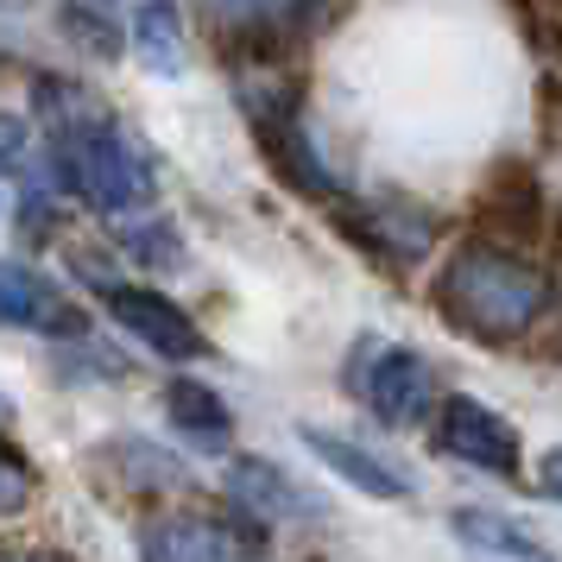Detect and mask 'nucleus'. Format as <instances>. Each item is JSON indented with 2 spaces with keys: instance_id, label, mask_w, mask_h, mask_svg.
I'll list each match as a JSON object with an SVG mask.
<instances>
[{
  "instance_id": "dca6fc26",
  "label": "nucleus",
  "mask_w": 562,
  "mask_h": 562,
  "mask_svg": "<svg viewBox=\"0 0 562 562\" xmlns=\"http://www.w3.org/2000/svg\"><path fill=\"white\" fill-rule=\"evenodd\" d=\"M32 108H38V133L45 139H70L108 121V102L77 77H32Z\"/></svg>"
},
{
  "instance_id": "5701e85b",
  "label": "nucleus",
  "mask_w": 562,
  "mask_h": 562,
  "mask_svg": "<svg viewBox=\"0 0 562 562\" xmlns=\"http://www.w3.org/2000/svg\"><path fill=\"white\" fill-rule=\"evenodd\" d=\"M537 493L562 499V442L557 449H543V461H537Z\"/></svg>"
},
{
  "instance_id": "1a4fd4ad",
  "label": "nucleus",
  "mask_w": 562,
  "mask_h": 562,
  "mask_svg": "<svg viewBox=\"0 0 562 562\" xmlns=\"http://www.w3.org/2000/svg\"><path fill=\"white\" fill-rule=\"evenodd\" d=\"M222 499L240 506L247 518H259L266 531L272 525H323L329 518V499L304 486L291 468H279L272 456H234L222 468Z\"/></svg>"
},
{
  "instance_id": "a211bd4d",
  "label": "nucleus",
  "mask_w": 562,
  "mask_h": 562,
  "mask_svg": "<svg viewBox=\"0 0 562 562\" xmlns=\"http://www.w3.org/2000/svg\"><path fill=\"white\" fill-rule=\"evenodd\" d=\"M108 228H114V240H121L139 266H153V272H183V234H178V222L158 215L153 203L108 215Z\"/></svg>"
},
{
  "instance_id": "f8f14e48",
  "label": "nucleus",
  "mask_w": 562,
  "mask_h": 562,
  "mask_svg": "<svg viewBox=\"0 0 562 562\" xmlns=\"http://www.w3.org/2000/svg\"><path fill=\"white\" fill-rule=\"evenodd\" d=\"M95 474H102L114 493H127V499H171V493L190 486L178 456H165L146 436H114V442H102V449H95Z\"/></svg>"
},
{
  "instance_id": "7ed1b4c3",
  "label": "nucleus",
  "mask_w": 562,
  "mask_h": 562,
  "mask_svg": "<svg viewBox=\"0 0 562 562\" xmlns=\"http://www.w3.org/2000/svg\"><path fill=\"white\" fill-rule=\"evenodd\" d=\"M240 114H247V133H254L259 158L272 165L279 183H291L310 203H335V196H341V178H335L329 165H323V153H316L291 82H247V89H240Z\"/></svg>"
},
{
  "instance_id": "412c9836",
  "label": "nucleus",
  "mask_w": 562,
  "mask_h": 562,
  "mask_svg": "<svg viewBox=\"0 0 562 562\" xmlns=\"http://www.w3.org/2000/svg\"><path fill=\"white\" fill-rule=\"evenodd\" d=\"M45 158H52V153H45ZM45 158H38V146H32V127H26V114H0V171H13V178H26V171H38Z\"/></svg>"
},
{
  "instance_id": "6ab92c4d",
  "label": "nucleus",
  "mask_w": 562,
  "mask_h": 562,
  "mask_svg": "<svg viewBox=\"0 0 562 562\" xmlns=\"http://www.w3.org/2000/svg\"><path fill=\"white\" fill-rule=\"evenodd\" d=\"M57 32L82 57H95V64H114V57L127 52V26L108 13L102 0H57Z\"/></svg>"
},
{
  "instance_id": "39448f33",
  "label": "nucleus",
  "mask_w": 562,
  "mask_h": 562,
  "mask_svg": "<svg viewBox=\"0 0 562 562\" xmlns=\"http://www.w3.org/2000/svg\"><path fill=\"white\" fill-rule=\"evenodd\" d=\"M335 234H348L360 254L373 259L380 272H405V266H424L436 254V240H442V222H436L424 203H411V196H373V203H348V196H335Z\"/></svg>"
},
{
  "instance_id": "20e7f679",
  "label": "nucleus",
  "mask_w": 562,
  "mask_h": 562,
  "mask_svg": "<svg viewBox=\"0 0 562 562\" xmlns=\"http://www.w3.org/2000/svg\"><path fill=\"white\" fill-rule=\"evenodd\" d=\"M341 380L355 385V398L373 411L380 424H392V430H417V424H430L436 405H442V385H436L430 355H417L405 341H373V335H360L355 360H348Z\"/></svg>"
},
{
  "instance_id": "9b49d317",
  "label": "nucleus",
  "mask_w": 562,
  "mask_h": 562,
  "mask_svg": "<svg viewBox=\"0 0 562 562\" xmlns=\"http://www.w3.org/2000/svg\"><path fill=\"white\" fill-rule=\"evenodd\" d=\"M0 329H26V335H45V341H77V335H89V316L38 266L0 259Z\"/></svg>"
},
{
  "instance_id": "aec40b11",
  "label": "nucleus",
  "mask_w": 562,
  "mask_h": 562,
  "mask_svg": "<svg viewBox=\"0 0 562 562\" xmlns=\"http://www.w3.org/2000/svg\"><path fill=\"white\" fill-rule=\"evenodd\" d=\"M38 499V474H32V461L20 449H7V436H0V518H20V512Z\"/></svg>"
},
{
  "instance_id": "423d86ee",
  "label": "nucleus",
  "mask_w": 562,
  "mask_h": 562,
  "mask_svg": "<svg viewBox=\"0 0 562 562\" xmlns=\"http://www.w3.org/2000/svg\"><path fill=\"white\" fill-rule=\"evenodd\" d=\"M139 557H165V562H190V557H266L272 531L247 518V512H153L139 537Z\"/></svg>"
},
{
  "instance_id": "f257e3e1",
  "label": "nucleus",
  "mask_w": 562,
  "mask_h": 562,
  "mask_svg": "<svg viewBox=\"0 0 562 562\" xmlns=\"http://www.w3.org/2000/svg\"><path fill=\"white\" fill-rule=\"evenodd\" d=\"M430 304L461 341H474V348H518L557 310V284H550L543 266L525 259V247H506L493 234H468L436 266Z\"/></svg>"
},
{
  "instance_id": "9d476101",
  "label": "nucleus",
  "mask_w": 562,
  "mask_h": 562,
  "mask_svg": "<svg viewBox=\"0 0 562 562\" xmlns=\"http://www.w3.org/2000/svg\"><path fill=\"white\" fill-rule=\"evenodd\" d=\"M102 297V310L121 323V329L133 335V341H146L158 360H196L209 348L203 329H196V316L183 304H171L165 291H153V284H127V279H114L95 291Z\"/></svg>"
},
{
  "instance_id": "4468645a",
  "label": "nucleus",
  "mask_w": 562,
  "mask_h": 562,
  "mask_svg": "<svg viewBox=\"0 0 562 562\" xmlns=\"http://www.w3.org/2000/svg\"><path fill=\"white\" fill-rule=\"evenodd\" d=\"M297 436H304V449L329 468L335 481H348L355 493H367V499H411V493H417V481H411V474H398L392 461H380L373 449H360V442H348V436L310 430V424Z\"/></svg>"
},
{
  "instance_id": "ddd939ff",
  "label": "nucleus",
  "mask_w": 562,
  "mask_h": 562,
  "mask_svg": "<svg viewBox=\"0 0 562 562\" xmlns=\"http://www.w3.org/2000/svg\"><path fill=\"white\" fill-rule=\"evenodd\" d=\"M165 417H171V430H178L196 456H228L234 411H228V398H222L209 380H196V373L165 380Z\"/></svg>"
},
{
  "instance_id": "f3484780",
  "label": "nucleus",
  "mask_w": 562,
  "mask_h": 562,
  "mask_svg": "<svg viewBox=\"0 0 562 562\" xmlns=\"http://www.w3.org/2000/svg\"><path fill=\"white\" fill-rule=\"evenodd\" d=\"M449 531H456L474 557H518V562L550 557V543H543V537H531L512 512H493V506H456V512H449Z\"/></svg>"
},
{
  "instance_id": "4be33fe9",
  "label": "nucleus",
  "mask_w": 562,
  "mask_h": 562,
  "mask_svg": "<svg viewBox=\"0 0 562 562\" xmlns=\"http://www.w3.org/2000/svg\"><path fill=\"white\" fill-rule=\"evenodd\" d=\"M537 108H543V139L562 146V70H550V77L537 82Z\"/></svg>"
},
{
  "instance_id": "a878e982",
  "label": "nucleus",
  "mask_w": 562,
  "mask_h": 562,
  "mask_svg": "<svg viewBox=\"0 0 562 562\" xmlns=\"http://www.w3.org/2000/svg\"><path fill=\"white\" fill-rule=\"evenodd\" d=\"M102 7H108V0H102Z\"/></svg>"
},
{
  "instance_id": "6e6552de",
  "label": "nucleus",
  "mask_w": 562,
  "mask_h": 562,
  "mask_svg": "<svg viewBox=\"0 0 562 562\" xmlns=\"http://www.w3.org/2000/svg\"><path fill=\"white\" fill-rule=\"evenodd\" d=\"M436 449L468 461V468H481V474H499V481L525 474V436H518V424L499 417L493 405H481V398H468V392H449L436 405Z\"/></svg>"
},
{
  "instance_id": "f03ea898",
  "label": "nucleus",
  "mask_w": 562,
  "mask_h": 562,
  "mask_svg": "<svg viewBox=\"0 0 562 562\" xmlns=\"http://www.w3.org/2000/svg\"><path fill=\"white\" fill-rule=\"evenodd\" d=\"M45 153H52L57 183H64L77 203H89L95 215L139 209V203H153V190H158L153 153H146V146H139L114 114H108L102 127H89V133L45 139Z\"/></svg>"
},
{
  "instance_id": "2eb2a0df",
  "label": "nucleus",
  "mask_w": 562,
  "mask_h": 562,
  "mask_svg": "<svg viewBox=\"0 0 562 562\" xmlns=\"http://www.w3.org/2000/svg\"><path fill=\"white\" fill-rule=\"evenodd\" d=\"M127 45L153 77H183V13L178 0H127Z\"/></svg>"
},
{
  "instance_id": "0eeeda50",
  "label": "nucleus",
  "mask_w": 562,
  "mask_h": 562,
  "mask_svg": "<svg viewBox=\"0 0 562 562\" xmlns=\"http://www.w3.org/2000/svg\"><path fill=\"white\" fill-rule=\"evenodd\" d=\"M468 215H474V234H493L506 247H543L557 209H550V190H543L531 158H499L481 178Z\"/></svg>"
},
{
  "instance_id": "b1692460",
  "label": "nucleus",
  "mask_w": 562,
  "mask_h": 562,
  "mask_svg": "<svg viewBox=\"0 0 562 562\" xmlns=\"http://www.w3.org/2000/svg\"><path fill=\"white\" fill-rule=\"evenodd\" d=\"M543 247H550V259H557V266H562V209H557V215H550V240H543Z\"/></svg>"
},
{
  "instance_id": "393cba45",
  "label": "nucleus",
  "mask_w": 562,
  "mask_h": 562,
  "mask_svg": "<svg viewBox=\"0 0 562 562\" xmlns=\"http://www.w3.org/2000/svg\"><path fill=\"white\" fill-rule=\"evenodd\" d=\"M7 424H13V405H7V398H0V436H7Z\"/></svg>"
}]
</instances>
